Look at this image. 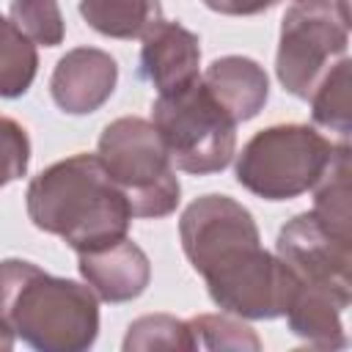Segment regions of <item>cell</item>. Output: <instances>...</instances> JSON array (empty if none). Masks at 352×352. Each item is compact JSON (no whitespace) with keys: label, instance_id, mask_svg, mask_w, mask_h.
<instances>
[{"label":"cell","instance_id":"6da1fadb","mask_svg":"<svg viewBox=\"0 0 352 352\" xmlns=\"http://www.w3.org/2000/svg\"><path fill=\"white\" fill-rule=\"evenodd\" d=\"M179 239L190 267L204 278L212 302L239 319H278L294 294V272L261 248L248 206L206 192L179 217Z\"/></svg>","mask_w":352,"mask_h":352},{"label":"cell","instance_id":"7a4b0ae2","mask_svg":"<svg viewBox=\"0 0 352 352\" xmlns=\"http://www.w3.org/2000/svg\"><path fill=\"white\" fill-rule=\"evenodd\" d=\"M30 223L85 253L129 234L132 209L96 154L80 151L47 165L25 190Z\"/></svg>","mask_w":352,"mask_h":352},{"label":"cell","instance_id":"3957f363","mask_svg":"<svg viewBox=\"0 0 352 352\" xmlns=\"http://www.w3.org/2000/svg\"><path fill=\"white\" fill-rule=\"evenodd\" d=\"M0 324L36 352H85L99 336V297L25 258L0 261Z\"/></svg>","mask_w":352,"mask_h":352},{"label":"cell","instance_id":"277c9868","mask_svg":"<svg viewBox=\"0 0 352 352\" xmlns=\"http://www.w3.org/2000/svg\"><path fill=\"white\" fill-rule=\"evenodd\" d=\"M96 157L126 195L132 217L160 220L176 212L182 184L165 143L148 118L121 116L110 121L96 140Z\"/></svg>","mask_w":352,"mask_h":352},{"label":"cell","instance_id":"5b68a950","mask_svg":"<svg viewBox=\"0 0 352 352\" xmlns=\"http://www.w3.org/2000/svg\"><path fill=\"white\" fill-rule=\"evenodd\" d=\"M336 146L314 124H272L258 129L236 157V182L264 201H292L316 187Z\"/></svg>","mask_w":352,"mask_h":352},{"label":"cell","instance_id":"8992f818","mask_svg":"<svg viewBox=\"0 0 352 352\" xmlns=\"http://www.w3.org/2000/svg\"><path fill=\"white\" fill-rule=\"evenodd\" d=\"M151 124L160 132L176 170L192 176L220 173L236 154V121L201 82L173 94H157Z\"/></svg>","mask_w":352,"mask_h":352},{"label":"cell","instance_id":"52a82bcc","mask_svg":"<svg viewBox=\"0 0 352 352\" xmlns=\"http://www.w3.org/2000/svg\"><path fill=\"white\" fill-rule=\"evenodd\" d=\"M349 8L333 0H297L280 19L275 77L286 94L305 99L324 72L346 55Z\"/></svg>","mask_w":352,"mask_h":352},{"label":"cell","instance_id":"ba28073f","mask_svg":"<svg viewBox=\"0 0 352 352\" xmlns=\"http://www.w3.org/2000/svg\"><path fill=\"white\" fill-rule=\"evenodd\" d=\"M275 256L294 272L297 283L352 302V239L327 231L314 212L294 214L275 239Z\"/></svg>","mask_w":352,"mask_h":352},{"label":"cell","instance_id":"9c48e42d","mask_svg":"<svg viewBox=\"0 0 352 352\" xmlns=\"http://www.w3.org/2000/svg\"><path fill=\"white\" fill-rule=\"evenodd\" d=\"M118 63L99 47H74L52 69L50 94L66 116L96 113L116 91Z\"/></svg>","mask_w":352,"mask_h":352},{"label":"cell","instance_id":"30bf717a","mask_svg":"<svg viewBox=\"0 0 352 352\" xmlns=\"http://www.w3.org/2000/svg\"><path fill=\"white\" fill-rule=\"evenodd\" d=\"M140 77L157 94H173L201 77V38L182 22L160 19L143 33Z\"/></svg>","mask_w":352,"mask_h":352},{"label":"cell","instance_id":"8fae6325","mask_svg":"<svg viewBox=\"0 0 352 352\" xmlns=\"http://www.w3.org/2000/svg\"><path fill=\"white\" fill-rule=\"evenodd\" d=\"M77 270L102 302L116 305L138 300L151 283V261L129 236L77 253Z\"/></svg>","mask_w":352,"mask_h":352},{"label":"cell","instance_id":"7c38bea8","mask_svg":"<svg viewBox=\"0 0 352 352\" xmlns=\"http://www.w3.org/2000/svg\"><path fill=\"white\" fill-rule=\"evenodd\" d=\"M201 82L236 124L256 118L270 99V77L264 66L248 55L214 58L201 74Z\"/></svg>","mask_w":352,"mask_h":352},{"label":"cell","instance_id":"4fadbf2b","mask_svg":"<svg viewBox=\"0 0 352 352\" xmlns=\"http://www.w3.org/2000/svg\"><path fill=\"white\" fill-rule=\"evenodd\" d=\"M344 311H346V305H341L333 294L297 283L283 316H286L289 333L297 336L305 346L333 352V349H344L349 344L344 319H341Z\"/></svg>","mask_w":352,"mask_h":352},{"label":"cell","instance_id":"5bb4252c","mask_svg":"<svg viewBox=\"0 0 352 352\" xmlns=\"http://www.w3.org/2000/svg\"><path fill=\"white\" fill-rule=\"evenodd\" d=\"M80 14L99 36L132 41L162 19V0H80Z\"/></svg>","mask_w":352,"mask_h":352},{"label":"cell","instance_id":"9a60e30c","mask_svg":"<svg viewBox=\"0 0 352 352\" xmlns=\"http://www.w3.org/2000/svg\"><path fill=\"white\" fill-rule=\"evenodd\" d=\"M349 154H352L349 143L338 140L330 168L314 187V209H311L327 231L344 239H352V187H349L352 160Z\"/></svg>","mask_w":352,"mask_h":352},{"label":"cell","instance_id":"2e32d148","mask_svg":"<svg viewBox=\"0 0 352 352\" xmlns=\"http://www.w3.org/2000/svg\"><path fill=\"white\" fill-rule=\"evenodd\" d=\"M349 72L352 60L344 55L336 60L324 77L311 91V121L322 132H333L341 140H349L352 132V110H349Z\"/></svg>","mask_w":352,"mask_h":352},{"label":"cell","instance_id":"e0dca14e","mask_svg":"<svg viewBox=\"0 0 352 352\" xmlns=\"http://www.w3.org/2000/svg\"><path fill=\"white\" fill-rule=\"evenodd\" d=\"M38 72L36 44L0 14V99H19L30 91Z\"/></svg>","mask_w":352,"mask_h":352},{"label":"cell","instance_id":"ac0fdd59","mask_svg":"<svg viewBox=\"0 0 352 352\" xmlns=\"http://www.w3.org/2000/svg\"><path fill=\"white\" fill-rule=\"evenodd\" d=\"M190 336H192V349H261V338L250 324H245L234 314H198L187 319Z\"/></svg>","mask_w":352,"mask_h":352},{"label":"cell","instance_id":"d6986e66","mask_svg":"<svg viewBox=\"0 0 352 352\" xmlns=\"http://www.w3.org/2000/svg\"><path fill=\"white\" fill-rule=\"evenodd\" d=\"M124 352H151V349H192V336L187 319L170 314H146L129 322L124 336Z\"/></svg>","mask_w":352,"mask_h":352},{"label":"cell","instance_id":"ffe728a7","mask_svg":"<svg viewBox=\"0 0 352 352\" xmlns=\"http://www.w3.org/2000/svg\"><path fill=\"white\" fill-rule=\"evenodd\" d=\"M8 19L41 47H58L66 36V22L58 0H11Z\"/></svg>","mask_w":352,"mask_h":352},{"label":"cell","instance_id":"44dd1931","mask_svg":"<svg viewBox=\"0 0 352 352\" xmlns=\"http://www.w3.org/2000/svg\"><path fill=\"white\" fill-rule=\"evenodd\" d=\"M30 165V138L28 129L0 113V190L28 173Z\"/></svg>","mask_w":352,"mask_h":352},{"label":"cell","instance_id":"7402d4cb","mask_svg":"<svg viewBox=\"0 0 352 352\" xmlns=\"http://www.w3.org/2000/svg\"><path fill=\"white\" fill-rule=\"evenodd\" d=\"M209 11L223 14V16H256L270 11L280 0H201Z\"/></svg>","mask_w":352,"mask_h":352},{"label":"cell","instance_id":"603a6c76","mask_svg":"<svg viewBox=\"0 0 352 352\" xmlns=\"http://www.w3.org/2000/svg\"><path fill=\"white\" fill-rule=\"evenodd\" d=\"M14 341H16V338H14V333H11V330H6V327L0 324V352H8V349L14 346Z\"/></svg>","mask_w":352,"mask_h":352},{"label":"cell","instance_id":"cb8c5ba5","mask_svg":"<svg viewBox=\"0 0 352 352\" xmlns=\"http://www.w3.org/2000/svg\"><path fill=\"white\" fill-rule=\"evenodd\" d=\"M294 3H297V0H294ZM333 3H338L341 8H349V0H333Z\"/></svg>","mask_w":352,"mask_h":352}]
</instances>
